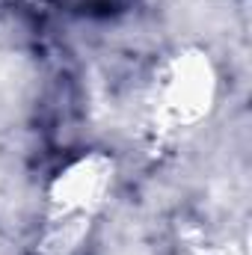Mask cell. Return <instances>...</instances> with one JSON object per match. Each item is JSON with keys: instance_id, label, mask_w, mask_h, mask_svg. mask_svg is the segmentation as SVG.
Returning <instances> with one entry per match:
<instances>
[{"instance_id": "1", "label": "cell", "mask_w": 252, "mask_h": 255, "mask_svg": "<svg viewBox=\"0 0 252 255\" xmlns=\"http://www.w3.org/2000/svg\"><path fill=\"white\" fill-rule=\"evenodd\" d=\"M119 187L113 151L89 145L63 157L39 193L30 255H83L95 241Z\"/></svg>"}, {"instance_id": "2", "label": "cell", "mask_w": 252, "mask_h": 255, "mask_svg": "<svg viewBox=\"0 0 252 255\" xmlns=\"http://www.w3.org/2000/svg\"><path fill=\"white\" fill-rule=\"evenodd\" d=\"M223 101V71L205 45H175L163 51L142 89L145 119L166 139L190 136L208 125Z\"/></svg>"}]
</instances>
